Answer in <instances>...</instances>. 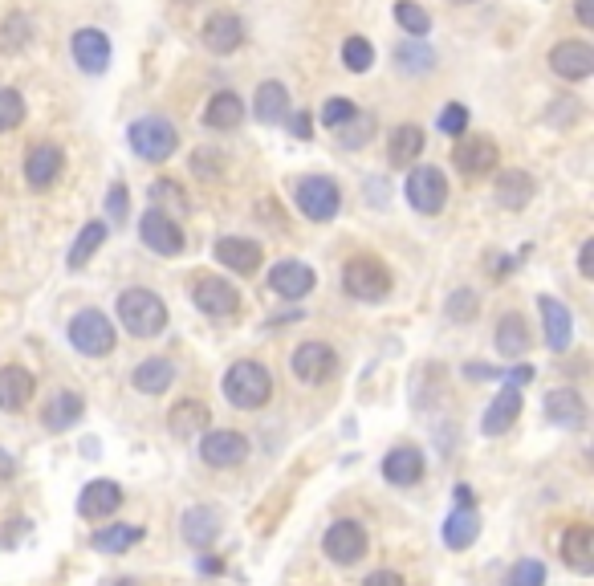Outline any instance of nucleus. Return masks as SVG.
Listing matches in <instances>:
<instances>
[{"label": "nucleus", "instance_id": "obj_4", "mask_svg": "<svg viewBox=\"0 0 594 586\" xmlns=\"http://www.w3.org/2000/svg\"><path fill=\"white\" fill-rule=\"evenodd\" d=\"M180 147V131H175L167 119H159V114H147V119H139L131 127V151L147 163H163L171 159V151Z\"/></svg>", "mask_w": 594, "mask_h": 586}, {"label": "nucleus", "instance_id": "obj_53", "mask_svg": "<svg viewBox=\"0 0 594 586\" xmlns=\"http://www.w3.org/2000/svg\"><path fill=\"white\" fill-rule=\"evenodd\" d=\"M529 379H533V367H529V363H517V367L509 371V387H517V391H521Z\"/></svg>", "mask_w": 594, "mask_h": 586}, {"label": "nucleus", "instance_id": "obj_2", "mask_svg": "<svg viewBox=\"0 0 594 586\" xmlns=\"http://www.w3.org/2000/svg\"><path fill=\"white\" fill-rule=\"evenodd\" d=\"M118 322H123L135 338H155L167 326V306L151 289H127L123 298H118Z\"/></svg>", "mask_w": 594, "mask_h": 586}, {"label": "nucleus", "instance_id": "obj_10", "mask_svg": "<svg viewBox=\"0 0 594 586\" xmlns=\"http://www.w3.org/2000/svg\"><path fill=\"white\" fill-rule=\"evenodd\" d=\"M192 302L212 318H228V314L241 310V293H236V285H228L224 277L204 273V277L192 281Z\"/></svg>", "mask_w": 594, "mask_h": 586}, {"label": "nucleus", "instance_id": "obj_37", "mask_svg": "<svg viewBox=\"0 0 594 586\" xmlns=\"http://www.w3.org/2000/svg\"><path fill=\"white\" fill-rule=\"evenodd\" d=\"M420 151H424V131L415 127V123H403V127H395V131H391V143H387L391 163L407 167V163L420 159Z\"/></svg>", "mask_w": 594, "mask_h": 586}, {"label": "nucleus", "instance_id": "obj_49", "mask_svg": "<svg viewBox=\"0 0 594 586\" xmlns=\"http://www.w3.org/2000/svg\"><path fill=\"white\" fill-rule=\"evenodd\" d=\"M127 220V188L114 184L106 196V224H123Z\"/></svg>", "mask_w": 594, "mask_h": 586}, {"label": "nucleus", "instance_id": "obj_5", "mask_svg": "<svg viewBox=\"0 0 594 586\" xmlns=\"http://www.w3.org/2000/svg\"><path fill=\"white\" fill-rule=\"evenodd\" d=\"M297 208L310 220H334L342 212V188L330 180V175H306L297 180Z\"/></svg>", "mask_w": 594, "mask_h": 586}, {"label": "nucleus", "instance_id": "obj_21", "mask_svg": "<svg viewBox=\"0 0 594 586\" xmlns=\"http://www.w3.org/2000/svg\"><path fill=\"white\" fill-rule=\"evenodd\" d=\"M533 192H538V184H533V175H529V171H517V167L497 171V180H493V196H497V204H501V208H509V212L529 208Z\"/></svg>", "mask_w": 594, "mask_h": 586}, {"label": "nucleus", "instance_id": "obj_57", "mask_svg": "<svg viewBox=\"0 0 594 586\" xmlns=\"http://www.w3.org/2000/svg\"><path fill=\"white\" fill-rule=\"evenodd\" d=\"M456 505H472V489L468 485H456Z\"/></svg>", "mask_w": 594, "mask_h": 586}, {"label": "nucleus", "instance_id": "obj_34", "mask_svg": "<svg viewBox=\"0 0 594 586\" xmlns=\"http://www.w3.org/2000/svg\"><path fill=\"white\" fill-rule=\"evenodd\" d=\"M241 119H245V102L232 90H220L204 110V127H212V131H236Z\"/></svg>", "mask_w": 594, "mask_h": 586}, {"label": "nucleus", "instance_id": "obj_23", "mask_svg": "<svg viewBox=\"0 0 594 586\" xmlns=\"http://www.w3.org/2000/svg\"><path fill=\"white\" fill-rule=\"evenodd\" d=\"M562 562L574 574H590L594 570V530L586 521H574L570 530L562 534Z\"/></svg>", "mask_w": 594, "mask_h": 586}, {"label": "nucleus", "instance_id": "obj_25", "mask_svg": "<svg viewBox=\"0 0 594 586\" xmlns=\"http://www.w3.org/2000/svg\"><path fill=\"white\" fill-rule=\"evenodd\" d=\"M538 310H542V322H546V346L554 355L570 350V338H574V318L570 310L558 302V298H538Z\"/></svg>", "mask_w": 594, "mask_h": 586}, {"label": "nucleus", "instance_id": "obj_9", "mask_svg": "<svg viewBox=\"0 0 594 586\" xmlns=\"http://www.w3.org/2000/svg\"><path fill=\"white\" fill-rule=\"evenodd\" d=\"M322 550H326V558L330 562H338V566H354L363 554H367V530L354 517H342V521H334L330 530L322 534Z\"/></svg>", "mask_w": 594, "mask_h": 586}, {"label": "nucleus", "instance_id": "obj_48", "mask_svg": "<svg viewBox=\"0 0 594 586\" xmlns=\"http://www.w3.org/2000/svg\"><path fill=\"white\" fill-rule=\"evenodd\" d=\"M151 200H155V204H167V200H171L175 212H188V204H184V188L175 184V180H155V184H151Z\"/></svg>", "mask_w": 594, "mask_h": 586}, {"label": "nucleus", "instance_id": "obj_26", "mask_svg": "<svg viewBox=\"0 0 594 586\" xmlns=\"http://www.w3.org/2000/svg\"><path fill=\"white\" fill-rule=\"evenodd\" d=\"M82 412H86V399H82L78 391H57V395L41 407V424H45L49 432H66V428H74V424L82 420Z\"/></svg>", "mask_w": 594, "mask_h": 586}, {"label": "nucleus", "instance_id": "obj_8", "mask_svg": "<svg viewBox=\"0 0 594 586\" xmlns=\"http://www.w3.org/2000/svg\"><path fill=\"white\" fill-rule=\"evenodd\" d=\"M70 342H74V350H82V355H90V359L110 355L114 350V322L102 310H82L70 322Z\"/></svg>", "mask_w": 594, "mask_h": 586}, {"label": "nucleus", "instance_id": "obj_14", "mask_svg": "<svg viewBox=\"0 0 594 586\" xmlns=\"http://www.w3.org/2000/svg\"><path fill=\"white\" fill-rule=\"evenodd\" d=\"M314 269L306 265V261H277L273 269H269V289L277 293V298H285V302H297V298H306V293L314 289Z\"/></svg>", "mask_w": 594, "mask_h": 586}, {"label": "nucleus", "instance_id": "obj_24", "mask_svg": "<svg viewBox=\"0 0 594 586\" xmlns=\"http://www.w3.org/2000/svg\"><path fill=\"white\" fill-rule=\"evenodd\" d=\"M521 420V391L517 387H501L497 391V399L489 403V412H485V424H481V432L485 436H505L513 424Z\"/></svg>", "mask_w": 594, "mask_h": 586}, {"label": "nucleus", "instance_id": "obj_12", "mask_svg": "<svg viewBox=\"0 0 594 586\" xmlns=\"http://www.w3.org/2000/svg\"><path fill=\"white\" fill-rule=\"evenodd\" d=\"M200 456H204V464H212V468H236V464H245L249 460V440L241 436V432H204V440H200Z\"/></svg>", "mask_w": 594, "mask_h": 586}, {"label": "nucleus", "instance_id": "obj_27", "mask_svg": "<svg viewBox=\"0 0 594 586\" xmlns=\"http://www.w3.org/2000/svg\"><path fill=\"white\" fill-rule=\"evenodd\" d=\"M241 41H245V25H241V17H232V13H216V17H208L204 21V45L212 49V53H236L241 49Z\"/></svg>", "mask_w": 594, "mask_h": 586}, {"label": "nucleus", "instance_id": "obj_33", "mask_svg": "<svg viewBox=\"0 0 594 586\" xmlns=\"http://www.w3.org/2000/svg\"><path fill=\"white\" fill-rule=\"evenodd\" d=\"M493 342H497V355L501 359H521L529 350V326L521 314H505L493 330Z\"/></svg>", "mask_w": 594, "mask_h": 586}, {"label": "nucleus", "instance_id": "obj_47", "mask_svg": "<svg viewBox=\"0 0 594 586\" xmlns=\"http://www.w3.org/2000/svg\"><path fill=\"white\" fill-rule=\"evenodd\" d=\"M440 131H444V135H452V139H460V135L468 131V110H464L460 102L444 106V114H440Z\"/></svg>", "mask_w": 594, "mask_h": 586}, {"label": "nucleus", "instance_id": "obj_30", "mask_svg": "<svg viewBox=\"0 0 594 586\" xmlns=\"http://www.w3.org/2000/svg\"><path fill=\"white\" fill-rule=\"evenodd\" d=\"M37 383L25 367H0V412H21L33 399Z\"/></svg>", "mask_w": 594, "mask_h": 586}, {"label": "nucleus", "instance_id": "obj_58", "mask_svg": "<svg viewBox=\"0 0 594 586\" xmlns=\"http://www.w3.org/2000/svg\"><path fill=\"white\" fill-rule=\"evenodd\" d=\"M114 586H139V582L135 578H123V582H114Z\"/></svg>", "mask_w": 594, "mask_h": 586}, {"label": "nucleus", "instance_id": "obj_3", "mask_svg": "<svg viewBox=\"0 0 594 586\" xmlns=\"http://www.w3.org/2000/svg\"><path fill=\"white\" fill-rule=\"evenodd\" d=\"M342 289L354 302H383L391 293V269L371 253L350 257L346 269H342Z\"/></svg>", "mask_w": 594, "mask_h": 586}, {"label": "nucleus", "instance_id": "obj_7", "mask_svg": "<svg viewBox=\"0 0 594 586\" xmlns=\"http://www.w3.org/2000/svg\"><path fill=\"white\" fill-rule=\"evenodd\" d=\"M139 237L159 257H180L184 253V228H180V220H175L171 212H163V208H147L139 216Z\"/></svg>", "mask_w": 594, "mask_h": 586}, {"label": "nucleus", "instance_id": "obj_50", "mask_svg": "<svg viewBox=\"0 0 594 586\" xmlns=\"http://www.w3.org/2000/svg\"><path fill=\"white\" fill-rule=\"evenodd\" d=\"M289 135H293V139H310V135H314V119H310L306 110H302V114H293V119H289Z\"/></svg>", "mask_w": 594, "mask_h": 586}, {"label": "nucleus", "instance_id": "obj_42", "mask_svg": "<svg viewBox=\"0 0 594 586\" xmlns=\"http://www.w3.org/2000/svg\"><path fill=\"white\" fill-rule=\"evenodd\" d=\"M444 314H448L452 322H472V318L481 314V302H477V293H472V289H452V298H448Z\"/></svg>", "mask_w": 594, "mask_h": 586}, {"label": "nucleus", "instance_id": "obj_28", "mask_svg": "<svg viewBox=\"0 0 594 586\" xmlns=\"http://www.w3.org/2000/svg\"><path fill=\"white\" fill-rule=\"evenodd\" d=\"M180 530H184V542L196 546V550H208L216 538H220V513L208 509V505H192L180 521Z\"/></svg>", "mask_w": 594, "mask_h": 586}, {"label": "nucleus", "instance_id": "obj_41", "mask_svg": "<svg viewBox=\"0 0 594 586\" xmlns=\"http://www.w3.org/2000/svg\"><path fill=\"white\" fill-rule=\"evenodd\" d=\"M395 21H399L403 33H411L415 41H420L424 33H432V17H428L420 5H415V0H399V5H395Z\"/></svg>", "mask_w": 594, "mask_h": 586}, {"label": "nucleus", "instance_id": "obj_29", "mask_svg": "<svg viewBox=\"0 0 594 586\" xmlns=\"http://www.w3.org/2000/svg\"><path fill=\"white\" fill-rule=\"evenodd\" d=\"M477 538H481V513L472 505H456L452 517L444 521V546L448 550H468Z\"/></svg>", "mask_w": 594, "mask_h": 586}, {"label": "nucleus", "instance_id": "obj_19", "mask_svg": "<svg viewBox=\"0 0 594 586\" xmlns=\"http://www.w3.org/2000/svg\"><path fill=\"white\" fill-rule=\"evenodd\" d=\"M118 509H123V489H118L114 481H90L82 489V497H78V513L86 521H106Z\"/></svg>", "mask_w": 594, "mask_h": 586}, {"label": "nucleus", "instance_id": "obj_22", "mask_svg": "<svg viewBox=\"0 0 594 586\" xmlns=\"http://www.w3.org/2000/svg\"><path fill=\"white\" fill-rule=\"evenodd\" d=\"M70 49H74V62L86 74H106V66H110V41H106L102 29H78L74 41H70Z\"/></svg>", "mask_w": 594, "mask_h": 586}, {"label": "nucleus", "instance_id": "obj_18", "mask_svg": "<svg viewBox=\"0 0 594 586\" xmlns=\"http://www.w3.org/2000/svg\"><path fill=\"white\" fill-rule=\"evenodd\" d=\"M550 66H554V74H562L570 82H582V78L594 74V49L586 41H562V45L550 49Z\"/></svg>", "mask_w": 594, "mask_h": 586}, {"label": "nucleus", "instance_id": "obj_40", "mask_svg": "<svg viewBox=\"0 0 594 586\" xmlns=\"http://www.w3.org/2000/svg\"><path fill=\"white\" fill-rule=\"evenodd\" d=\"M342 62L350 74H367L375 66V45L367 37H346L342 41Z\"/></svg>", "mask_w": 594, "mask_h": 586}, {"label": "nucleus", "instance_id": "obj_44", "mask_svg": "<svg viewBox=\"0 0 594 586\" xmlns=\"http://www.w3.org/2000/svg\"><path fill=\"white\" fill-rule=\"evenodd\" d=\"M342 135V147H363V143H371V135H375V119L371 114H354V119L346 123V127H338Z\"/></svg>", "mask_w": 594, "mask_h": 586}, {"label": "nucleus", "instance_id": "obj_56", "mask_svg": "<svg viewBox=\"0 0 594 586\" xmlns=\"http://www.w3.org/2000/svg\"><path fill=\"white\" fill-rule=\"evenodd\" d=\"M464 375H468V379H493L497 371H493V367H468Z\"/></svg>", "mask_w": 594, "mask_h": 586}, {"label": "nucleus", "instance_id": "obj_16", "mask_svg": "<svg viewBox=\"0 0 594 586\" xmlns=\"http://www.w3.org/2000/svg\"><path fill=\"white\" fill-rule=\"evenodd\" d=\"M216 261H220L224 269H232V273H241V277H253V273L261 269L265 253H261L257 241H245V237H220V241H216Z\"/></svg>", "mask_w": 594, "mask_h": 586}, {"label": "nucleus", "instance_id": "obj_1", "mask_svg": "<svg viewBox=\"0 0 594 586\" xmlns=\"http://www.w3.org/2000/svg\"><path fill=\"white\" fill-rule=\"evenodd\" d=\"M273 395V375L269 367L253 363V359H241V363H232L224 371V399L232 407H241V412H257V407H265Z\"/></svg>", "mask_w": 594, "mask_h": 586}, {"label": "nucleus", "instance_id": "obj_36", "mask_svg": "<svg viewBox=\"0 0 594 586\" xmlns=\"http://www.w3.org/2000/svg\"><path fill=\"white\" fill-rule=\"evenodd\" d=\"M171 379H175V367H171V359H143L139 367H135V375H131V383H135V391H143V395H163L167 387H171Z\"/></svg>", "mask_w": 594, "mask_h": 586}, {"label": "nucleus", "instance_id": "obj_59", "mask_svg": "<svg viewBox=\"0 0 594 586\" xmlns=\"http://www.w3.org/2000/svg\"><path fill=\"white\" fill-rule=\"evenodd\" d=\"M452 5H472V0H452Z\"/></svg>", "mask_w": 594, "mask_h": 586}, {"label": "nucleus", "instance_id": "obj_46", "mask_svg": "<svg viewBox=\"0 0 594 586\" xmlns=\"http://www.w3.org/2000/svg\"><path fill=\"white\" fill-rule=\"evenodd\" d=\"M354 114H359V110H354L350 98H330V102L322 106V123H326L330 131H338V127H346V123L354 119Z\"/></svg>", "mask_w": 594, "mask_h": 586}, {"label": "nucleus", "instance_id": "obj_38", "mask_svg": "<svg viewBox=\"0 0 594 586\" xmlns=\"http://www.w3.org/2000/svg\"><path fill=\"white\" fill-rule=\"evenodd\" d=\"M106 220H90L82 232H78V241H74V249H70V269H86V261L102 249V241H106Z\"/></svg>", "mask_w": 594, "mask_h": 586}, {"label": "nucleus", "instance_id": "obj_17", "mask_svg": "<svg viewBox=\"0 0 594 586\" xmlns=\"http://www.w3.org/2000/svg\"><path fill=\"white\" fill-rule=\"evenodd\" d=\"M383 477H387V485H399V489L420 485V477H424V452L411 448V444L391 448L383 456Z\"/></svg>", "mask_w": 594, "mask_h": 586}, {"label": "nucleus", "instance_id": "obj_15", "mask_svg": "<svg viewBox=\"0 0 594 586\" xmlns=\"http://www.w3.org/2000/svg\"><path fill=\"white\" fill-rule=\"evenodd\" d=\"M542 412L554 428H586V403L574 387H554L546 391V403H542Z\"/></svg>", "mask_w": 594, "mask_h": 586}, {"label": "nucleus", "instance_id": "obj_52", "mask_svg": "<svg viewBox=\"0 0 594 586\" xmlns=\"http://www.w3.org/2000/svg\"><path fill=\"white\" fill-rule=\"evenodd\" d=\"M363 586H407V582H403L395 570H375V574H371Z\"/></svg>", "mask_w": 594, "mask_h": 586}, {"label": "nucleus", "instance_id": "obj_54", "mask_svg": "<svg viewBox=\"0 0 594 586\" xmlns=\"http://www.w3.org/2000/svg\"><path fill=\"white\" fill-rule=\"evenodd\" d=\"M17 473V460H13V452L9 448H0V481H9Z\"/></svg>", "mask_w": 594, "mask_h": 586}, {"label": "nucleus", "instance_id": "obj_45", "mask_svg": "<svg viewBox=\"0 0 594 586\" xmlns=\"http://www.w3.org/2000/svg\"><path fill=\"white\" fill-rule=\"evenodd\" d=\"M25 123V98L17 90H0V131H13Z\"/></svg>", "mask_w": 594, "mask_h": 586}, {"label": "nucleus", "instance_id": "obj_32", "mask_svg": "<svg viewBox=\"0 0 594 586\" xmlns=\"http://www.w3.org/2000/svg\"><path fill=\"white\" fill-rule=\"evenodd\" d=\"M208 420H212V412H208V403H200V399H184V403H175L167 412V428H171V436H180V440L204 432Z\"/></svg>", "mask_w": 594, "mask_h": 586}, {"label": "nucleus", "instance_id": "obj_13", "mask_svg": "<svg viewBox=\"0 0 594 586\" xmlns=\"http://www.w3.org/2000/svg\"><path fill=\"white\" fill-rule=\"evenodd\" d=\"M452 163L460 167V175H485V171H493L497 163H501V151H497V143L493 139H481V135H464L460 143H456V151H452Z\"/></svg>", "mask_w": 594, "mask_h": 586}, {"label": "nucleus", "instance_id": "obj_6", "mask_svg": "<svg viewBox=\"0 0 594 586\" xmlns=\"http://www.w3.org/2000/svg\"><path fill=\"white\" fill-rule=\"evenodd\" d=\"M403 196L415 212H424V216H436L444 212L448 204V180H444V171L440 167H415L407 175V184H403Z\"/></svg>", "mask_w": 594, "mask_h": 586}, {"label": "nucleus", "instance_id": "obj_35", "mask_svg": "<svg viewBox=\"0 0 594 586\" xmlns=\"http://www.w3.org/2000/svg\"><path fill=\"white\" fill-rule=\"evenodd\" d=\"M253 114H257V123H265V127L281 123L289 114V90L281 82H261L257 98H253Z\"/></svg>", "mask_w": 594, "mask_h": 586}, {"label": "nucleus", "instance_id": "obj_55", "mask_svg": "<svg viewBox=\"0 0 594 586\" xmlns=\"http://www.w3.org/2000/svg\"><path fill=\"white\" fill-rule=\"evenodd\" d=\"M578 25H594V0H578Z\"/></svg>", "mask_w": 594, "mask_h": 586}, {"label": "nucleus", "instance_id": "obj_43", "mask_svg": "<svg viewBox=\"0 0 594 586\" xmlns=\"http://www.w3.org/2000/svg\"><path fill=\"white\" fill-rule=\"evenodd\" d=\"M505 586H546V566L538 558H521V562H513Z\"/></svg>", "mask_w": 594, "mask_h": 586}, {"label": "nucleus", "instance_id": "obj_51", "mask_svg": "<svg viewBox=\"0 0 594 586\" xmlns=\"http://www.w3.org/2000/svg\"><path fill=\"white\" fill-rule=\"evenodd\" d=\"M578 273H582V277H594V241H582V253H578Z\"/></svg>", "mask_w": 594, "mask_h": 586}, {"label": "nucleus", "instance_id": "obj_20", "mask_svg": "<svg viewBox=\"0 0 594 586\" xmlns=\"http://www.w3.org/2000/svg\"><path fill=\"white\" fill-rule=\"evenodd\" d=\"M62 163H66V155H62V147H53V143H37V147H29V155H25V180H29V188H49L57 175H62Z\"/></svg>", "mask_w": 594, "mask_h": 586}, {"label": "nucleus", "instance_id": "obj_11", "mask_svg": "<svg viewBox=\"0 0 594 586\" xmlns=\"http://www.w3.org/2000/svg\"><path fill=\"white\" fill-rule=\"evenodd\" d=\"M334 367H338V355L326 342H302L289 359L293 379H302V383H326L334 375Z\"/></svg>", "mask_w": 594, "mask_h": 586}, {"label": "nucleus", "instance_id": "obj_31", "mask_svg": "<svg viewBox=\"0 0 594 586\" xmlns=\"http://www.w3.org/2000/svg\"><path fill=\"white\" fill-rule=\"evenodd\" d=\"M139 542H143V525H127V521H106L102 530L90 538V546L98 554H127Z\"/></svg>", "mask_w": 594, "mask_h": 586}, {"label": "nucleus", "instance_id": "obj_39", "mask_svg": "<svg viewBox=\"0 0 594 586\" xmlns=\"http://www.w3.org/2000/svg\"><path fill=\"white\" fill-rule=\"evenodd\" d=\"M395 66H403L407 74H424L436 66V53L420 41H403V45H395Z\"/></svg>", "mask_w": 594, "mask_h": 586}]
</instances>
